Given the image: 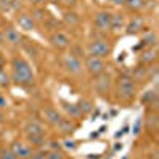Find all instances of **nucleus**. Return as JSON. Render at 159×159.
<instances>
[{
  "instance_id": "1",
  "label": "nucleus",
  "mask_w": 159,
  "mask_h": 159,
  "mask_svg": "<svg viewBox=\"0 0 159 159\" xmlns=\"http://www.w3.org/2000/svg\"><path fill=\"white\" fill-rule=\"evenodd\" d=\"M11 81L22 88H30L35 83V75L30 64L21 56H15L11 61Z\"/></svg>"
},
{
  "instance_id": "2",
  "label": "nucleus",
  "mask_w": 159,
  "mask_h": 159,
  "mask_svg": "<svg viewBox=\"0 0 159 159\" xmlns=\"http://www.w3.org/2000/svg\"><path fill=\"white\" fill-rule=\"evenodd\" d=\"M116 94H118V99L123 100V102L134 100V97L137 94L135 81L130 76H127V75L119 76L118 81H116Z\"/></svg>"
},
{
  "instance_id": "3",
  "label": "nucleus",
  "mask_w": 159,
  "mask_h": 159,
  "mask_svg": "<svg viewBox=\"0 0 159 159\" xmlns=\"http://www.w3.org/2000/svg\"><path fill=\"white\" fill-rule=\"evenodd\" d=\"M24 132L30 147H43L45 145V129L40 123L29 121L24 126Z\"/></svg>"
},
{
  "instance_id": "4",
  "label": "nucleus",
  "mask_w": 159,
  "mask_h": 159,
  "mask_svg": "<svg viewBox=\"0 0 159 159\" xmlns=\"http://www.w3.org/2000/svg\"><path fill=\"white\" fill-rule=\"evenodd\" d=\"M86 51H88L89 56L105 59V57H108L111 54V45L105 38H94L88 43Z\"/></svg>"
},
{
  "instance_id": "5",
  "label": "nucleus",
  "mask_w": 159,
  "mask_h": 159,
  "mask_svg": "<svg viewBox=\"0 0 159 159\" xmlns=\"http://www.w3.org/2000/svg\"><path fill=\"white\" fill-rule=\"evenodd\" d=\"M62 67H64V70L67 72V73H70V75H80L83 72V61L80 59V57H76V56H73V54H67V56H64L62 57Z\"/></svg>"
},
{
  "instance_id": "6",
  "label": "nucleus",
  "mask_w": 159,
  "mask_h": 159,
  "mask_svg": "<svg viewBox=\"0 0 159 159\" xmlns=\"http://www.w3.org/2000/svg\"><path fill=\"white\" fill-rule=\"evenodd\" d=\"M84 69L88 70V73L91 76H97L100 73L105 72L107 69V64H105V59H100V57H94V56H88L86 57V62H84Z\"/></svg>"
},
{
  "instance_id": "7",
  "label": "nucleus",
  "mask_w": 159,
  "mask_h": 159,
  "mask_svg": "<svg viewBox=\"0 0 159 159\" xmlns=\"http://www.w3.org/2000/svg\"><path fill=\"white\" fill-rule=\"evenodd\" d=\"M10 150L15 153V156L18 159H29L32 154H34V148L30 147L29 143H24V142H19V140H15L11 143Z\"/></svg>"
},
{
  "instance_id": "8",
  "label": "nucleus",
  "mask_w": 159,
  "mask_h": 159,
  "mask_svg": "<svg viewBox=\"0 0 159 159\" xmlns=\"http://www.w3.org/2000/svg\"><path fill=\"white\" fill-rule=\"evenodd\" d=\"M110 21H111V13L107 10H100L94 15V25L100 32H108L110 30Z\"/></svg>"
},
{
  "instance_id": "9",
  "label": "nucleus",
  "mask_w": 159,
  "mask_h": 159,
  "mask_svg": "<svg viewBox=\"0 0 159 159\" xmlns=\"http://www.w3.org/2000/svg\"><path fill=\"white\" fill-rule=\"evenodd\" d=\"M126 34L127 35H137L140 32L147 30V25H145V19L142 16H132L127 22H126Z\"/></svg>"
},
{
  "instance_id": "10",
  "label": "nucleus",
  "mask_w": 159,
  "mask_h": 159,
  "mask_svg": "<svg viewBox=\"0 0 159 159\" xmlns=\"http://www.w3.org/2000/svg\"><path fill=\"white\" fill-rule=\"evenodd\" d=\"M94 88L99 92L100 96H107L110 89H111V76L108 73H100L96 76V81H94Z\"/></svg>"
},
{
  "instance_id": "11",
  "label": "nucleus",
  "mask_w": 159,
  "mask_h": 159,
  "mask_svg": "<svg viewBox=\"0 0 159 159\" xmlns=\"http://www.w3.org/2000/svg\"><path fill=\"white\" fill-rule=\"evenodd\" d=\"M49 43L54 46V48H57V49H67L72 42H70V37L67 34L57 30V32H54V34L49 37Z\"/></svg>"
},
{
  "instance_id": "12",
  "label": "nucleus",
  "mask_w": 159,
  "mask_h": 159,
  "mask_svg": "<svg viewBox=\"0 0 159 159\" xmlns=\"http://www.w3.org/2000/svg\"><path fill=\"white\" fill-rule=\"evenodd\" d=\"M3 42H7L11 46H18V45L22 43V35H21V32L16 27L8 25V27L3 30Z\"/></svg>"
},
{
  "instance_id": "13",
  "label": "nucleus",
  "mask_w": 159,
  "mask_h": 159,
  "mask_svg": "<svg viewBox=\"0 0 159 159\" xmlns=\"http://www.w3.org/2000/svg\"><path fill=\"white\" fill-rule=\"evenodd\" d=\"M16 22H18V25H19V29H22V30H25V32L35 30V27H37L35 19H34L30 15H27V13H21V15L16 18Z\"/></svg>"
},
{
  "instance_id": "14",
  "label": "nucleus",
  "mask_w": 159,
  "mask_h": 159,
  "mask_svg": "<svg viewBox=\"0 0 159 159\" xmlns=\"http://www.w3.org/2000/svg\"><path fill=\"white\" fill-rule=\"evenodd\" d=\"M43 118H45V121L49 123L51 126H57L59 121L62 119V116H61V113L57 111V108H52V107L43 108Z\"/></svg>"
},
{
  "instance_id": "15",
  "label": "nucleus",
  "mask_w": 159,
  "mask_h": 159,
  "mask_svg": "<svg viewBox=\"0 0 159 159\" xmlns=\"http://www.w3.org/2000/svg\"><path fill=\"white\" fill-rule=\"evenodd\" d=\"M126 27V16L123 13H111V21H110V30L119 32Z\"/></svg>"
},
{
  "instance_id": "16",
  "label": "nucleus",
  "mask_w": 159,
  "mask_h": 159,
  "mask_svg": "<svg viewBox=\"0 0 159 159\" xmlns=\"http://www.w3.org/2000/svg\"><path fill=\"white\" fill-rule=\"evenodd\" d=\"M157 59V54H156V49L154 48H150V49H143L142 54L139 57V62L140 65H145V67H148V65H153Z\"/></svg>"
},
{
  "instance_id": "17",
  "label": "nucleus",
  "mask_w": 159,
  "mask_h": 159,
  "mask_svg": "<svg viewBox=\"0 0 159 159\" xmlns=\"http://www.w3.org/2000/svg\"><path fill=\"white\" fill-rule=\"evenodd\" d=\"M57 127H59L61 134L70 135V134H73V132L76 130V123L73 121V119H70V118H62L59 121V124H57Z\"/></svg>"
},
{
  "instance_id": "18",
  "label": "nucleus",
  "mask_w": 159,
  "mask_h": 159,
  "mask_svg": "<svg viewBox=\"0 0 159 159\" xmlns=\"http://www.w3.org/2000/svg\"><path fill=\"white\" fill-rule=\"evenodd\" d=\"M156 45H157V35H156V32H151V30H148L147 35H143L140 40V46L145 49L156 48Z\"/></svg>"
},
{
  "instance_id": "19",
  "label": "nucleus",
  "mask_w": 159,
  "mask_h": 159,
  "mask_svg": "<svg viewBox=\"0 0 159 159\" xmlns=\"http://www.w3.org/2000/svg\"><path fill=\"white\" fill-rule=\"evenodd\" d=\"M62 107H64L65 113H67V116H69L70 119H81V118H83V113L80 111V108H78L76 103L62 102Z\"/></svg>"
},
{
  "instance_id": "20",
  "label": "nucleus",
  "mask_w": 159,
  "mask_h": 159,
  "mask_svg": "<svg viewBox=\"0 0 159 159\" xmlns=\"http://www.w3.org/2000/svg\"><path fill=\"white\" fill-rule=\"evenodd\" d=\"M62 21L67 24V25H70V27H76V25L80 24V21H81V18L78 16V13L67 10V11L62 15Z\"/></svg>"
},
{
  "instance_id": "21",
  "label": "nucleus",
  "mask_w": 159,
  "mask_h": 159,
  "mask_svg": "<svg viewBox=\"0 0 159 159\" xmlns=\"http://www.w3.org/2000/svg\"><path fill=\"white\" fill-rule=\"evenodd\" d=\"M134 81H145V80H148V67H145V65H139V67L132 72V76H130Z\"/></svg>"
},
{
  "instance_id": "22",
  "label": "nucleus",
  "mask_w": 159,
  "mask_h": 159,
  "mask_svg": "<svg viewBox=\"0 0 159 159\" xmlns=\"http://www.w3.org/2000/svg\"><path fill=\"white\" fill-rule=\"evenodd\" d=\"M124 5L127 7L129 11L137 13V11H140V10L145 8V0H126Z\"/></svg>"
},
{
  "instance_id": "23",
  "label": "nucleus",
  "mask_w": 159,
  "mask_h": 159,
  "mask_svg": "<svg viewBox=\"0 0 159 159\" xmlns=\"http://www.w3.org/2000/svg\"><path fill=\"white\" fill-rule=\"evenodd\" d=\"M76 105H78L80 111L83 113V116H84V115H88V113H91L92 110H94V105H92V102H91V100H88V99H80V102H78Z\"/></svg>"
},
{
  "instance_id": "24",
  "label": "nucleus",
  "mask_w": 159,
  "mask_h": 159,
  "mask_svg": "<svg viewBox=\"0 0 159 159\" xmlns=\"http://www.w3.org/2000/svg\"><path fill=\"white\" fill-rule=\"evenodd\" d=\"M10 84H11V76L2 69V70H0V88H2V89H8Z\"/></svg>"
},
{
  "instance_id": "25",
  "label": "nucleus",
  "mask_w": 159,
  "mask_h": 159,
  "mask_svg": "<svg viewBox=\"0 0 159 159\" xmlns=\"http://www.w3.org/2000/svg\"><path fill=\"white\" fill-rule=\"evenodd\" d=\"M46 159H65L61 150H49L46 153Z\"/></svg>"
},
{
  "instance_id": "26",
  "label": "nucleus",
  "mask_w": 159,
  "mask_h": 159,
  "mask_svg": "<svg viewBox=\"0 0 159 159\" xmlns=\"http://www.w3.org/2000/svg\"><path fill=\"white\" fill-rule=\"evenodd\" d=\"M0 159H18V157L10 148H2L0 150Z\"/></svg>"
},
{
  "instance_id": "27",
  "label": "nucleus",
  "mask_w": 159,
  "mask_h": 159,
  "mask_svg": "<svg viewBox=\"0 0 159 159\" xmlns=\"http://www.w3.org/2000/svg\"><path fill=\"white\" fill-rule=\"evenodd\" d=\"M34 19H35V22L37 21H40V19H43V16H45V10L42 8V7H35V10H34V15H30Z\"/></svg>"
},
{
  "instance_id": "28",
  "label": "nucleus",
  "mask_w": 159,
  "mask_h": 159,
  "mask_svg": "<svg viewBox=\"0 0 159 159\" xmlns=\"http://www.w3.org/2000/svg\"><path fill=\"white\" fill-rule=\"evenodd\" d=\"M59 3L65 8H73L78 3V0H59Z\"/></svg>"
},
{
  "instance_id": "29",
  "label": "nucleus",
  "mask_w": 159,
  "mask_h": 159,
  "mask_svg": "<svg viewBox=\"0 0 159 159\" xmlns=\"http://www.w3.org/2000/svg\"><path fill=\"white\" fill-rule=\"evenodd\" d=\"M62 145H64V147L67 148V150H72V151H73V150H76V143H75L73 140H69V139H65Z\"/></svg>"
},
{
  "instance_id": "30",
  "label": "nucleus",
  "mask_w": 159,
  "mask_h": 159,
  "mask_svg": "<svg viewBox=\"0 0 159 159\" xmlns=\"http://www.w3.org/2000/svg\"><path fill=\"white\" fill-rule=\"evenodd\" d=\"M21 5H22V2H21V0H11V2H10V5H8V8H11L13 11H18V10L21 8Z\"/></svg>"
},
{
  "instance_id": "31",
  "label": "nucleus",
  "mask_w": 159,
  "mask_h": 159,
  "mask_svg": "<svg viewBox=\"0 0 159 159\" xmlns=\"http://www.w3.org/2000/svg\"><path fill=\"white\" fill-rule=\"evenodd\" d=\"M7 107H8V99L0 92V110H5Z\"/></svg>"
},
{
  "instance_id": "32",
  "label": "nucleus",
  "mask_w": 159,
  "mask_h": 159,
  "mask_svg": "<svg viewBox=\"0 0 159 159\" xmlns=\"http://www.w3.org/2000/svg\"><path fill=\"white\" fill-rule=\"evenodd\" d=\"M29 159H46V153L45 151H34V154L29 157Z\"/></svg>"
},
{
  "instance_id": "33",
  "label": "nucleus",
  "mask_w": 159,
  "mask_h": 159,
  "mask_svg": "<svg viewBox=\"0 0 159 159\" xmlns=\"http://www.w3.org/2000/svg\"><path fill=\"white\" fill-rule=\"evenodd\" d=\"M140 129H142V119H137L135 121V124H134V135H139L140 134Z\"/></svg>"
},
{
  "instance_id": "34",
  "label": "nucleus",
  "mask_w": 159,
  "mask_h": 159,
  "mask_svg": "<svg viewBox=\"0 0 159 159\" xmlns=\"http://www.w3.org/2000/svg\"><path fill=\"white\" fill-rule=\"evenodd\" d=\"M51 150H61V143L56 142V140H52L51 142Z\"/></svg>"
},
{
  "instance_id": "35",
  "label": "nucleus",
  "mask_w": 159,
  "mask_h": 159,
  "mask_svg": "<svg viewBox=\"0 0 159 159\" xmlns=\"http://www.w3.org/2000/svg\"><path fill=\"white\" fill-rule=\"evenodd\" d=\"M110 2H111V3L115 5V7H123L126 0H110Z\"/></svg>"
},
{
  "instance_id": "36",
  "label": "nucleus",
  "mask_w": 159,
  "mask_h": 159,
  "mask_svg": "<svg viewBox=\"0 0 159 159\" xmlns=\"http://www.w3.org/2000/svg\"><path fill=\"white\" fill-rule=\"evenodd\" d=\"M30 2H32V3L35 5V7H43L46 0H30Z\"/></svg>"
},
{
  "instance_id": "37",
  "label": "nucleus",
  "mask_w": 159,
  "mask_h": 159,
  "mask_svg": "<svg viewBox=\"0 0 159 159\" xmlns=\"http://www.w3.org/2000/svg\"><path fill=\"white\" fill-rule=\"evenodd\" d=\"M10 2H11V0H0V5H10Z\"/></svg>"
},
{
  "instance_id": "38",
  "label": "nucleus",
  "mask_w": 159,
  "mask_h": 159,
  "mask_svg": "<svg viewBox=\"0 0 159 159\" xmlns=\"http://www.w3.org/2000/svg\"><path fill=\"white\" fill-rule=\"evenodd\" d=\"M121 148H123V143H116V145H115V151L121 150Z\"/></svg>"
},
{
  "instance_id": "39",
  "label": "nucleus",
  "mask_w": 159,
  "mask_h": 159,
  "mask_svg": "<svg viewBox=\"0 0 159 159\" xmlns=\"http://www.w3.org/2000/svg\"><path fill=\"white\" fill-rule=\"evenodd\" d=\"M3 64H5V61H3V57H2V56H0V70L3 69Z\"/></svg>"
},
{
  "instance_id": "40",
  "label": "nucleus",
  "mask_w": 159,
  "mask_h": 159,
  "mask_svg": "<svg viewBox=\"0 0 159 159\" xmlns=\"http://www.w3.org/2000/svg\"><path fill=\"white\" fill-rule=\"evenodd\" d=\"M3 42V32H0V43Z\"/></svg>"
},
{
  "instance_id": "41",
  "label": "nucleus",
  "mask_w": 159,
  "mask_h": 159,
  "mask_svg": "<svg viewBox=\"0 0 159 159\" xmlns=\"http://www.w3.org/2000/svg\"><path fill=\"white\" fill-rule=\"evenodd\" d=\"M0 121H3V111L0 110Z\"/></svg>"
},
{
  "instance_id": "42",
  "label": "nucleus",
  "mask_w": 159,
  "mask_h": 159,
  "mask_svg": "<svg viewBox=\"0 0 159 159\" xmlns=\"http://www.w3.org/2000/svg\"><path fill=\"white\" fill-rule=\"evenodd\" d=\"M124 159H127V157H124Z\"/></svg>"
}]
</instances>
